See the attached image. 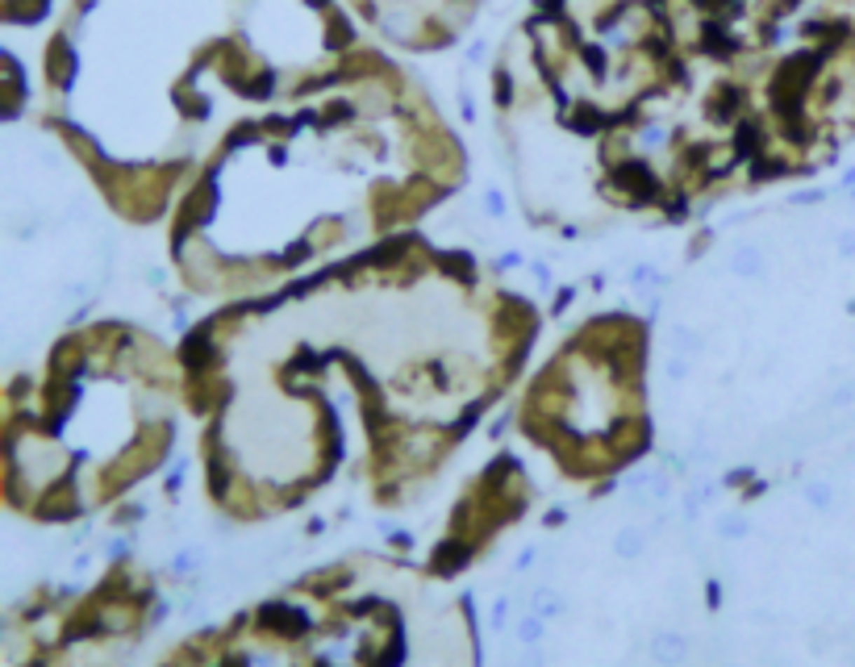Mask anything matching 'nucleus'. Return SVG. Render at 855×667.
I'll list each match as a JSON object with an SVG mask.
<instances>
[{
	"label": "nucleus",
	"mask_w": 855,
	"mask_h": 667,
	"mask_svg": "<svg viewBox=\"0 0 855 667\" xmlns=\"http://www.w3.org/2000/svg\"><path fill=\"white\" fill-rule=\"evenodd\" d=\"M363 46L338 0H71L42 50V125L125 221L171 217L234 134Z\"/></svg>",
	"instance_id": "f03ea898"
},
{
	"label": "nucleus",
	"mask_w": 855,
	"mask_h": 667,
	"mask_svg": "<svg viewBox=\"0 0 855 667\" xmlns=\"http://www.w3.org/2000/svg\"><path fill=\"white\" fill-rule=\"evenodd\" d=\"M517 638H521V642H526V647H534V642H538V638H542V617H538V613H530V617H521V621H517Z\"/></svg>",
	"instance_id": "423d86ee"
},
{
	"label": "nucleus",
	"mask_w": 855,
	"mask_h": 667,
	"mask_svg": "<svg viewBox=\"0 0 855 667\" xmlns=\"http://www.w3.org/2000/svg\"><path fill=\"white\" fill-rule=\"evenodd\" d=\"M493 100L530 200L684 217L855 138V0H534Z\"/></svg>",
	"instance_id": "f257e3e1"
},
{
	"label": "nucleus",
	"mask_w": 855,
	"mask_h": 667,
	"mask_svg": "<svg viewBox=\"0 0 855 667\" xmlns=\"http://www.w3.org/2000/svg\"><path fill=\"white\" fill-rule=\"evenodd\" d=\"M809 500H814V504H826V500H830V493H826L822 484H814V488H809Z\"/></svg>",
	"instance_id": "1a4fd4ad"
},
{
	"label": "nucleus",
	"mask_w": 855,
	"mask_h": 667,
	"mask_svg": "<svg viewBox=\"0 0 855 667\" xmlns=\"http://www.w3.org/2000/svg\"><path fill=\"white\" fill-rule=\"evenodd\" d=\"M643 542H647V538H643V530H634V525H630V530H622V534H617L613 551H617L622 559H634V555H643Z\"/></svg>",
	"instance_id": "39448f33"
},
{
	"label": "nucleus",
	"mask_w": 855,
	"mask_h": 667,
	"mask_svg": "<svg viewBox=\"0 0 855 667\" xmlns=\"http://www.w3.org/2000/svg\"><path fill=\"white\" fill-rule=\"evenodd\" d=\"M743 530H747V521H743V517H726V521H722V534H726V538H739Z\"/></svg>",
	"instance_id": "6e6552de"
},
{
	"label": "nucleus",
	"mask_w": 855,
	"mask_h": 667,
	"mask_svg": "<svg viewBox=\"0 0 855 667\" xmlns=\"http://www.w3.org/2000/svg\"><path fill=\"white\" fill-rule=\"evenodd\" d=\"M355 13L388 42L409 50H434L459 38L480 0H350Z\"/></svg>",
	"instance_id": "7ed1b4c3"
},
{
	"label": "nucleus",
	"mask_w": 855,
	"mask_h": 667,
	"mask_svg": "<svg viewBox=\"0 0 855 667\" xmlns=\"http://www.w3.org/2000/svg\"><path fill=\"white\" fill-rule=\"evenodd\" d=\"M526 667H542V651H526Z\"/></svg>",
	"instance_id": "9d476101"
},
{
	"label": "nucleus",
	"mask_w": 855,
	"mask_h": 667,
	"mask_svg": "<svg viewBox=\"0 0 855 667\" xmlns=\"http://www.w3.org/2000/svg\"><path fill=\"white\" fill-rule=\"evenodd\" d=\"M534 613H538V617H555V613H559V596H555V592H538V596H534Z\"/></svg>",
	"instance_id": "0eeeda50"
},
{
	"label": "nucleus",
	"mask_w": 855,
	"mask_h": 667,
	"mask_svg": "<svg viewBox=\"0 0 855 667\" xmlns=\"http://www.w3.org/2000/svg\"><path fill=\"white\" fill-rule=\"evenodd\" d=\"M651 655H655L659 663H680L684 655H688V647H684L680 634L664 630V634H655V642H651Z\"/></svg>",
	"instance_id": "20e7f679"
}]
</instances>
